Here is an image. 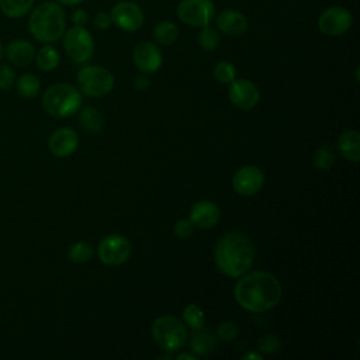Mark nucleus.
<instances>
[{
  "label": "nucleus",
  "instance_id": "obj_1",
  "mask_svg": "<svg viewBox=\"0 0 360 360\" xmlns=\"http://www.w3.org/2000/svg\"><path fill=\"white\" fill-rule=\"evenodd\" d=\"M283 288L276 276L264 270L248 271L236 281L233 297L246 311L263 314L280 302Z\"/></svg>",
  "mask_w": 360,
  "mask_h": 360
},
{
  "label": "nucleus",
  "instance_id": "obj_2",
  "mask_svg": "<svg viewBox=\"0 0 360 360\" xmlns=\"http://www.w3.org/2000/svg\"><path fill=\"white\" fill-rule=\"evenodd\" d=\"M214 260L222 274L238 278L250 270L255 260V245L243 232H228L218 239Z\"/></svg>",
  "mask_w": 360,
  "mask_h": 360
},
{
  "label": "nucleus",
  "instance_id": "obj_3",
  "mask_svg": "<svg viewBox=\"0 0 360 360\" xmlns=\"http://www.w3.org/2000/svg\"><path fill=\"white\" fill-rule=\"evenodd\" d=\"M27 25L37 41L44 44L56 42L66 30L65 10L53 0L42 1L31 10Z\"/></svg>",
  "mask_w": 360,
  "mask_h": 360
},
{
  "label": "nucleus",
  "instance_id": "obj_4",
  "mask_svg": "<svg viewBox=\"0 0 360 360\" xmlns=\"http://www.w3.org/2000/svg\"><path fill=\"white\" fill-rule=\"evenodd\" d=\"M82 105L80 91L70 83H55L42 96V107L51 117L66 118L77 112Z\"/></svg>",
  "mask_w": 360,
  "mask_h": 360
},
{
  "label": "nucleus",
  "instance_id": "obj_5",
  "mask_svg": "<svg viewBox=\"0 0 360 360\" xmlns=\"http://www.w3.org/2000/svg\"><path fill=\"white\" fill-rule=\"evenodd\" d=\"M155 343L167 353H174L181 349L188 338L187 328L183 321L174 315H162L156 318L150 328Z\"/></svg>",
  "mask_w": 360,
  "mask_h": 360
},
{
  "label": "nucleus",
  "instance_id": "obj_6",
  "mask_svg": "<svg viewBox=\"0 0 360 360\" xmlns=\"http://www.w3.org/2000/svg\"><path fill=\"white\" fill-rule=\"evenodd\" d=\"M77 84L83 94L89 97H101L114 87V75L103 66L87 65L77 72Z\"/></svg>",
  "mask_w": 360,
  "mask_h": 360
},
{
  "label": "nucleus",
  "instance_id": "obj_7",
  "mask_svg": "<svg viewBox=\"0 0 360 360\" xmlns=\"http://www.w3.org/2000/svg\"><path fill=\"white\" fill-rule=\"evenodd\" d=\"M63 49L76 63H86L94 53V39L84 25H73L63 32Z\"/></svg>",
  "mask_w": 360,
  "mask_h": 360
},
{
  "label": "nucleus",
  "instance_id": "obj_8",
  "mask_svg": "<svg viewBox=\"0 0 360 360\" xmlns=\"http://www.w3.org/2000/svg\"><path fill=\"white\" fill-rule=\"evenodd\" d=\"M177 18L194 28L210 25L215 17V4L212 0H180L176 8Z\"/></svg>",
  "mask_w": 360,
  "mask_h": 360
},
{
  "label": "nucleus",
  "instance_id": "obj_9",
  "mask_svg": "<svg viewBox=\"0 0 360 360\" xmlns=\"http://www.w3.org/2000/svg\"><path fill=\"white\" fill-rule=\"evenodd\" d=\"M132 253L129 239L121 233H111L103 238L97 246L98 259L107 266H120L125 263Z\"/></svg>",
  "mask_w": 360,
  "mask_h": 360
},
{
  "label": "nucleus",
  "instance_id": "obj_10",
  "mask_svg": "<svg viewBox=\"0 0 360 360\" xmlns=\"http://www.w3.org/2000/svg\"><path fill=\"white\" fill-rule=\"evenodd\" d=\"M318 30L326 37H340L353 25V14L342 6H330L318 17Z\"/></svg>",
  "mask_w": 360,
  "mask_h": 360
},
{
  "label": "nucleus",
  "instance_id": "obj_11",
  "mask_svg": "<svg viewBox=\"0 0 360 360\" xmlns=\"http://www.w3.org/2000/svg\"><path fill=\"white\" fill-rule=\"evenodd\" d=\"M110 17L115 27L127 32L141 30L145 22V13L142 7L131 0L117 1L110 10Z\"/></svg>",
  "mask_w": 360,
  "mask_h": 360
},
{
  "label": "nucleus",
  "instance_id": "obj_12",
  "mask_svg": "<svg viewBox=\"0 0 360 360\" xmlns=\"http://www.w3.org/2000/svg\"><path fill=\"white\" fill-rule=\"evenodd\" d=\"M132 59L138 70L143 75L158 72L163 63L160 48L150 41H141L136 44L132 51Z\"/></svg>",
  "mask_w": 360,
  "mask_h": 360
},
{
  "label": "nucleus",
  "instance_id": "obj_13",
  "mask_svg": "<svg viewBox=\"0 0 360 360\" xmlns=\"http://www.w3.org/2000/svg\"><path fill=\"white\" fill-rule=\"evenodd\" d=\"M264 184V173L253 165L242 166L232 177L233 190L243 197L255 195Z\"/></svg>",
  "mask_w": 360,
  "mask_h": 360
},
{
  "label": "nucleus",
  "instance_id": "obj_14",
  "mask_svg": "<svg viewBox=\"0 0 360 360\" xmlns=\"http://www.w3.org/2000/svg\"><path fill=\"white\" fill-rule=\"evenodd\" d=\"M228 96L231 103L239 110H250L257 105L260 100V91L257 86L248 79H233L229 83Z\"/></svg>",
  "mask_w": 360,
  "mask_h": 360
},
{
  "label": "nucleus",
  "instance_id": "obj_15",
  "mask_svg": "<svg viewBox=\"0 0 360 360\" xmlns=\"http://www.w3.org/2000/svg\"><path fill=\"white\" fill-rule=\"evenodd\" d=\"M79 146V135L73 128L62 127L55 129L49 139H48V148L51 153L56 158H66L76 152Z\"/></svg>",
  "mask_w": 360,
  "mask_h": 360
},
{
  "label": "nucleus",
  "instance_id": "obj_16",
  "mask_svg": "<svg viewBox=\"0 0 360 360\" xmlns=\"http://www.w3.org/2000/svg\"><path fill=\"white\" fill-rule=\"evenodd\" d=\"M249 21L246 15L235 8L222 10L215 17V28L226 37H240L248 31Z\"/></svg>",
  "mask_w": 360,
  "mask_h": 360
},
{
  "label": "nucleus",
  "instance_id": "obj_17",
  "mask_svg": "<svg viewBox=\"0 0 360 360\" xmlns=\"http://www.w3.org/2000/svg\"><path fill=\"white\" fill-rule=\"evenodd\" d=\"M188 219L194 226H198L202 229H211L219 222L221 211L218 205L214 204L212 201L201 200L191 207Z\"/></svg>",
  "mask_w": 360,
  "mask_h": 360
},
{
  "label": "nucleus",
  "instance_id": "obj_18",
  "mask_svg": "<svg viewBox=\"0 0 360 360\" xmlns=\"http://www.w3.org/2000/svg\"><path fill=\"white\" fill-rule=\"evenodd\" d=\"M4 53L10 63H13L14 66L24 68V66H28L34 60L35 48L30 41L20 38V39L11 41L6 46Z\"/></svg>",
  "mask_w": 360,
  "mask_h": 360
},
{
  "label": "nucleus",
  "instance_id": "obj_19",
  "mask_svg": "<svg viewBox=\"0 0 360 360\" xmlns=\"http://www.w3.org/2000/svg\"><path fill=\"white\" fill-rule=\"evenodd\" d=\"M338 149L340 155L353 163L360 160V134L357 129H346L338 136Z\"/></svg>",
  "mask_w": 360,
  "mask_h": 360
},
{
  "label": "nucleus",
  "instance_id": "obj_20",
  "mask_svg": "<svg viewBox=\"0 0 360 360\" xmlns=\"http://www.w3.org/2000/svg\"><path fill=\"white\" fill-rule=\"evenodd\" d=\"M190 347L197 356H207L217 347V339L214 335L208 330H204V328L194 330L190 339Z\"/></svg>",
  "mask_w": 360,
  "mask_h": 360
},
{
  "label": "nucleus",
  "instance_id": "obj_21",
  "mask_svg": "<svg viewBox=\"0 0 360 360\" xmlns=\"http://www.w3.org/2000/svg\"><path fill=\"white\" fill-rule=\"evenodd\" d=\"M153 39L159 44V45H172L177 41L179 35H180V30L177 27L176 22L173 21H160L153 27Z\"/></svg>",
  "mask_w": 360,
  "mask_h": 360
},
{
  "label": "nucleus",
  "instance_id": "obj_22",
  "mask_svg": "<svg viewBox=\"0 0 360 360\" xmlns=\"http://www.w3.org/2000/svg\"><path fill=\"white\" fill-rule=\"evenodd\" d=\"M34 59H35L38 69H41L44 72H52L58 68V65L60 62V55L55 46L44 45L38 51H35Z\"/></svg>",
  "mask_w": 360,
  "mask_h": 360
},
{
  "label": "nucleus",
  "instance_id": "obj_23",
  "mask_svg": "<svg viewBox=\"0 0 360 360\" xmlns=\"http://www.w3.org/2000/svg\"><path fill=\"white\" fill-rule=\"evenodd\" d=\"M35 0H0V10L8 18H22L34 6Z\"/></svg>",
  "mask_w": 360,
  "mask_h": 360
},
{
  "label": "nucleus",
  "instance_id": "obj_24",
  "mask_svg": "<svg viewBox=\"0 0 360 360\" xmlns=\"http://www.w3.org/2000/svg\"><path fill=\"white\" fill-rule=\"evenodd\" d=\"M79 121L82 124V127L91 132V134H97L103 129L104 127V118L101 115V112L96 108V107H84L79 115Z\"/></svg>",
  "mask_w": 360,
  "mask_h": 360
},
{
  "label": "nucleus",
  "instance_id": "obj_25",
  "mask_svg": "<svg viewBox=\"0 0 360 360\" xmlns=\"http://www.w3.org/2000/svg\"><path fill=\"white\" fill-rule=\"evenodd\" d=\"M17 93L24 98H34L41 90L39 79L32 73H24L17 80Z\"/></svg>",
  "mask_w": 360,
  "mask_h": 360
},
{
  "label": "nucleus",
  "instance_id": "obj_26",
  "mask_svg": "<svg viewBox=\"0 0 360 360\" xmlns=\"http://www.w3.org/2000/svg\"><path fill=\"white\" fill-rule=\"evenodd\" d=\"M197 41L204 51H215L221 44V32L211 25L201 27L197 34Z\"/></svg>",
  "mask_w": 360,
  "mask_h": 360
},
{
  "label": "nucleus",
  "instance_id": "obj_27",
  "mask_svg": "<svg viewBox=\"0 0 360 360\" xmlns=\"http://www.w3.org/2000/svg\"><path fill=\"white\" fill-rule=\"evenodd\" d=\"M93 256V246L84 240H79L75 242L73 245H70L69 250H68V257L70 262L73 263H86L91 259Z\"/></svg>",
  "mask_w": 360,
  "mask_h": 360
},
{
  "label": "nucleus",
  "instance_id": "obj_28",
  "mask_svg": "<svg viewBox=\"0 0 360 360\" xmlns=\"http://www.w3.org/2000/svg\"><path fill=\"white\" fill-rule=\"evenodd\" d=\"M183 321L187 326H190L193 330L204 328L205 323V315L204 311L197 304H188L183 309Z\"/></svg>",
  "mask_w": 360,
  "mask_h": 360
},
{
  "label": "nucleus",
  "instance_id": "obj_29",
  "mask_svg": "<svg viewBox=\"0 0 360 360\" xmlns=\"http://www.w3.org/2000/svg\"><path fill=\"white\" fill-rule=\"evenodd\" d=\"M312 163L318 170L332 169V166L335 165V152H333V149L328 145H323V146L318 148L314 153Z\"/></svg>",
  "mask_w": 360,
  "mask_h": 360
},
{
  "label": "nucleus",
  "instance_id": "obj_30",
  "mask_svg": "<svg viewBox=\"0 0 360 360\" xmlns=\"http://www.w3.org/2000/svg\"><path fill=\"white\" fill-rule=\"evenodd\" d=\"M214 77L219 83H231L236 77V69L231 62L221 60L214 68Z\"/></svg>",
  "mask_w": 360,
  "mask_h": 360
},
{
  "label": "nucleus",
  "instance_id": "obj_31",
  "mask_svg": "<svg viewBox=\"0 0 360 360\" xmlns=\"http://www.w3.org/2000/svg\"><path fill=\"white\" fill-rule=\"evenodd\" d=\"M280 347H281V342L273 333L264 335L257 340V350L263 354H274L280 350Z\"/></svg>",
  "mask_w": 360,
  "mask_h": 360
},
{
  "label": "nucleus",
  "instance_id": "obj_32",
  "mask_svg": "<svg viewBox=\"0 0 360 360\" xmlns=\"http://www.w3.org/2000/svg\"><path fill=\"white\" fill-rule=\"evenodd\" d=\"M238 333H239V328L232 321L221 322L217 328V338H219L224 342H232L233 339H236Z\"/></svg>",
  "mask_w": 360,
  "mask_h": 360
},
{
  "label": "nucleus",
  "instance_id": "obj_33",
  "mask_svg": "<svg viewBox=\"0 0 360 360\" xmlns=\"http://www.w3.org/2000/svg\"><path fill=\"white\" fill-rule=\"evenodd\" d=\"M15 83V73L11 66L0 65V90H10Z\"/></svg>",
  "mask_w": 360,
  "mask_h": 360
},
{
  "label": "nucleus",
  "instance_id": "obj_34",
  "mask_svg": "<svg viewBox=\"0 0 360 360\" xmlns=\"http://www.w3.org/2000/svg\"><path fill=\"white\" fill-rule=\"evenodd\" d=\"M173 232L179 239H188L194 232V225L190 219H179L173 226Z\"/></svg>",
  "mask_w": 360,
  "mask_h": 360
},
{
  "label": "nucleus",
  "instance_id": "obj_35",
  "mask_svg": "<svg viewBox=\"0 0 360 360\" xmlns=\"http://www.w3.org/2000/svg\"><path fill=\"white\" fill-rule=\"evenodd\" d=\"M112 21H111V17H110V13H105V11H98L94 14L93 17V25L96 30H100V31H104V30H108L111 27Z\"/></svg>",
  "mask_w": 360,
  "mask_h": 360
},
{
  "label": "nucleus",
  "instance_id": "obj_36",
  "mask_svg": "<svg viewBox=\"0 0 360 360\" xmlns=\"http://www.w3.org/2000/svg\"><path fill=\"white\" fill-rule=\"evenodd\" d=\"M70 20L73 25H86L89 21V14L83 8H75L70 14Z\"/></svg>",
  "mask_w": 360,
  "mask_h": 360
},
{
  "label": "nucleus",
  "instance_id": "obj_37",
  "mask_svg": "<svg viewBox=\"0 0 360 360\" xmlns=\"http://www.w3.org/2000/svg\"><path fill=\"white\" fill-rule=\"evenodd\" d=\"M149 79L145 76V75H139L134 79V87L138 90V91H145L149 89Z\"/></svg>",
  "mask_w": 360,
  "mask_h": 360
},
{
  "label": "nucleus",
  "instance_id": "obj_38",
  "mask_svg": "<svg viewBox=\"0 0 360 360\" xmlns=\"http://www.w3.org/2000/svg\"><path fill=\"white\" fill-rule=\"evenodd\" d=\"M53 1H56L58 4H60V6H77V4H80L83 0H53Z\"/></svg>",
  "mask_w": 360,
  "mask_h": 360
},
{
  "label": "nucleus",
  "instance_id": "obj_39",
  "mask_svg": "<svg viewBox=\"0 0 360 360\" xmlns=\"http://www.w3.org/2000/svg\"><path fill=\"white\" fill-rule=\"evenodd\" d=\"M198 356L194 353H180L177 356V360H197Z\"/></svg>",
  "mask_w": 360,
  "mask_h": 360
},
{
  "label": "nucleus",
  "instance_id": "obj_40",
  "mask_svg": "<svg viewBox=\"0 0 360 360\" xmlns=\"http://www.w3.org/2000/svg\"><path fill=\"white\" fill-rule=\"evenodd\" d=\"M242 360H263V356L259 353H246L242 356Z\"/></svg>",
  "mask_w": 360,
  "mask_h": 360
},
{
  "label": "nucleus",
  "instance_id": "obj_41",
  "mask_svg": "<svg viewBox=\"0 0 360 360\" xmlns=\"http://www.w3.org/2000/svg\"><path fill=\"white\" fill-rule=\"evenodd\" d=\"M156 359H158V360H162V359H165V360H170V359H172V354H170V353H167V352H166V354H162V356H158V357H156Z\"/></svg>",
  "mask_w": 360,
  "mask_h": 360
},
{
  "label": "nucleus",
  "instance_id": "obj_42",
  "mask_svg": "<svg viewBox=\"0 0 360 360\" xmlns=\"http://www.w3.org/2000/svg\"><path fill=\"white\" fill-rule=\"evenodd\" d=\"M3 55H4V49H3V44H1V41H0V60H1Z\"/></svg>",
  "mask_w": 360,
  "mask_h": 360
},
{
  "label": "nucleus",
  "instance_id": "obj_43",
  "mask_svg": "<svg viewBox=\"0 0 360 360\" xmlns=\"http://www.w3.org/2000/svg\"><path fill=\"white\" fill-rule=\"evenodd\" d=\"M356 80H359V66H356Z\"/></svg>",
  "mask_w": 360,
  "mask_h": 360
}]
</instances>
